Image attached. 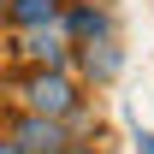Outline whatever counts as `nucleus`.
<instances>
[{
	"label": "nucleus",
	"mask_w": 154,
	"mask_h": 154,
	"mask_svg": "<svg viewBox=\"0 0 154 154\" xmlns=\"http://www.w3.org/2000/svg\"><path fill=\"white\" fill-rule=\"evenodd\" d=\"M131 142H136V154H154V131H142V125H136V136H131Z\"/></svg>",
	"instance_id": "8"
},
{
	"label": "nucleus",
	"mask_w": 154,
	"mask_h": 154,
	"mask_svg": "<svg viewBox=\"0 0 154 154\" xmlns=\"http://www.w3.org/2000/svg\"><path fill=\"white\" fill-rule=\"evenodd\" d=\"M59 30H65V42H71V48H83V42H107V36H119L113 12H107L101 0H65V12H59Z\"/></svg>",
	"instance_id": "4"
},
{
	"label": "nucleus",
	"mask_w": 154,
	"mask_h": 154,
	"mask_svg": "<svg viewBox=\"0 0 154 154\" xmlns=\"http://www.w3.org/2000/svg\"><path fill=\"white\" fill-rule=\"evenodd\" d=\"M6 6H12V0H0V24H6Z\"/></svg>",
	"instance_id": "10"
},
{
	"label": "nucleus",
	"mask_w": 154,
	"mask_h": 154,
	"mask_svg": "<svg viewBox=\"0 0 154 154\" xmlns=\"http://www.w3.org/2000/svg\"><path fill=\"white\" fill-rule=\"evenodd\" d=\"M71 42L59 24H42V30H18V59L30 71H71Z\"/></svg>",
	"instance_id": "2"
},
{
	"label": "nucleus",
	"mask_w": 154,
	"mask_h": 154,
	"mask_svg": "<svg viewBox=\"0 0 154 154\" xmlns=\"http://www.w3.org/2000/svg\"><path fill=\"white\" fill-rule=\"evenodd\" d=\"M6 136H12L24 154H59L65 142H71L65 119H42V113H18L12 125H6Z\"/></svg>",
	"instance_id": "5"
},
{
	"label": "nucleus",
	"mask_w": 154,
	"mask_h": 154,
	"mask_svg": "<svg viewBox=\"0 0 154 154\" xmlns=\"http://www.w3.org/2000/svg\"><path fill=\"white\" fill-rule=\"evenodd\" d=\"M71 71L83 89H107V83H119V71H125V48H119V36L107 42H83L71 54Z\"/></svg>",
	"instance_id": "3"
},
{
	"label": "nucleus",
	"mask_w": 154,
	"mask_h": 154,
	"mask_svg": "<svg viewBox=\"0 0 154 154\" xmlns=\"http://www.w3.org/2000/svg\"><path fill=\"white\" fill-rule=\"evenodd\" d=\"M65 0H12L6 6V30H42V24H59Z\"/></svg>",
	"instance_id": "6"
},
{
	"label": "nucleus",
	"mask_w": 154,
	"mask_h": 154,
	"mask_svg": "<svg viewBox=\"0 0 154 154\" xmlns=\"http://www.w3.org/2000/svg\"><path fill=\"white\" fill-rule=\"evenodd\" d=\"M59 154H113V148H101V142H65Z\"/></svg>",
	"instance_id": "7"
},
{
	"label": "nucleus",
	"mask_w": 154,
	"mask_h": 154,
	"mask_svg": "<svg viewBox=\"0 0 154 154\" xmlns=\"http://www.w3.org/2000/svg\"><path fill=\"white\" fill-rule=\"evenodd\" d=\"M0 154H24V148H18V142H12V136H0Z\"/></svg>",
	"instance_id": "9"
},
{
	"label": "nucleus",
	"mask_w": 154,
	"mask_h": 154,
	"mask_svg": "<svg viewBox=\"0 0 154 154\" xmlns=\"http://www.w3.org/2000/svg\"><path fill=\"white\" fill-rule=\"evenodd\" d=\"M18 95H24V113L65 119L89 89L77 83V71H24V77H18Z\"/></svg>",
	"instance_id": "1"
}]
</instances>
